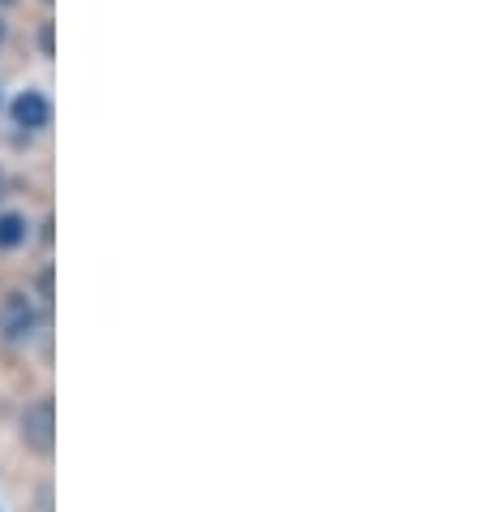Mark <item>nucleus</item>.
Instances as JSON below:
<instances>
[{
    "instance_id": "1",
    "label": "nucleus",
    "mask_w": 482,
    "mask_h": 512,
    "mask_svg": "<svg viewBox=\"0 0 482 512\" xmlns=\"http://www.w3.org/2000/svg\"><path fill=\"white\" fill-rule=\"evenodd\" d=\"M39 332V310L31 302V293H5L0 297V336L9 345H26Z\"/></svg>"
},
{
    "instance_id": "2",
    "label": "nucleus",
    "mask_w": 482,
    "mask_h": 512,
    "mask_svg": "<svg viewBox=\"0 0 482 512\" xmlns=\"http://www.w3.org/2000/svg\"><path fill=\"white\" fill-rule=\"evenodd\" d=\"M22 444L35 452V457H52L56 452V405L52 396H39V401L22 414Z\"/></svg>"
},
{
    "instance_id": "3",
    "label": "nucleus",
    "mask_w": 482,
    "mask_h": 512,
    "mask_svg": "<svg viewBox=\"0 0 482 512\" xmlns=\"http://www.w3.org/2000/svg\"><path fill=\"white\" fill-rule=\"evenodd\" d=\"M9 117L18 130H48V121H52V104H48V95L44 91H22L18 99L9 104Z\"/></svg>"
},
{
    "instance_id": "4",
    "label": "nucleus",
    "mask_w": 482,
    "mask_h": 512,
    "mask_svg": "<svg viewBox=\"0 0 482 512\" xmlns=\"http://www.w3.org/2000/svg\"><path fill=\"white\" fill-rule=\"evenodd\" d=\"M26 233H31V224H26L22 211H5V216H0V250H18Z\"/></svg>"
},
{
    "instance_id": "5",
    "label": "nucleus",
    "mask_w": 482,
    "mask_h": 512,
    "mask_svg": "<svg viewBox=\"0 0 482 512\" xmlns=\"http://www.w3.org/2000/svg\"><path fill=\"white\" fill-rule=\"evenodd\" d=\"M35 512H52V487L44 482V487H39V495H35Z\"/></svg>"
},
{
    "instance_id": "6",
    "label": "nucleus",
    "mask_w": 482,
    "mask_h": 512,
    "mask_svg": "<svg viewBox=\"0 0 482 512\" xmlns=\"http://www.w3.org/2000/svg\"><path fill=\"white\" fill-rule=\"evenodd\" d=\"M39 48H44V56H52V26H44V31H39Z\"/></svg>"
},
{
    "instance_id": "7",
    "label": "nucleus",
    "mask_w": 482,
    "mask_h": 512,
    "mask_svg": "<svg viewBox=\"0 0 482 512\" xmlns=\"http://www.w3.org/2000/svg\"><path fill=\"white\" fill-rule=\"evenodd\" d=\"M0 198H5V173H0Z\"/></svg>"
},
{
    "instance_id": "8",
    "label": "nucleus",
    "mask_w": 482,
    "mask_h": 512,
    "mask_svg": "<svg viewBox=\"0 0 482 512\" xmlns=\"http://www.w3.org/2000/svg\"><path fill=\"white\" fill-rule=\"evenodd\" d=\"M0 44H5V22H0Z\"/></svg>"
},
{
    "instance_id": "9",
    "label": "nucleus",
    "mask_w": 482,
    "mask_h": 512,
    "mask_svg": "<svg viewBox=\"0 0 482 512\" xmlns=\"http://www.w3.org/2000/svg\"><path fill=\"white\" fill-rule=\"evenodd\" d=\"M0 5H13V0H0Z\"/></svg>"
}]
</instances>
